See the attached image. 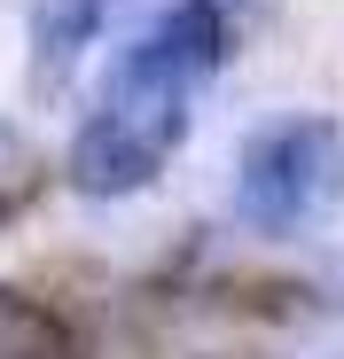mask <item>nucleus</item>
Returning a JSON list of instances; mask_svg holds the SVG:
<instances>
[{
    "label": "nucleus",
    "mask_w": 344,
    "mask_h": 359,
    "mask_svg": "<svg viewBox=\"0 0 344 359\" xmlns=\"http://www.w3.org/2000/svg\"><path fill=\"white\" fill-rule=\"evenodd\" d=\"M227 63V16L211 0H172V8L110 55L94 86V109L63 149V180L94 203H126L157 188V172L196 126V94Z\"/></svg>",
    "instance_id": "nucleus-1"
},
{
    "label": "nucleus",
    "mask_w": 344,
    "mask_h": 359,
    "mask_svg": "<svg viewBox=\"0 0 344 359\" xmlns=\"http://www.w3.org/2000/svg\"><path fill=\"white\" fill-rule=\"evenodd\" d=\"M344 196V133L329 117H274L235 149V219L251 234H305L329 203Z\"/></svg>",
    "instance_id": "nucleus-2"
},
{
    "label": "nucleus",
    "mask_w": 344,
    "mask_h": 359,
    "mask_svg": "<svg viewBox=\"0 0 344 359\" xmlns=\"http://www.w3.org/2000/svg\"><path fill=\"white\" fill-rule=\"evenodd\" d=\"M102 16H110V0H39L32 8V71H39V86L71 79V63L102 39Z\"/></svg>",
    "instance_id": "nucleus-3"
},
{
    "label": "nucleus",
    "mask_w": 344,
    "mask_h": 359,
    "mask_svg": "<svg viewBox=\"0 0 344 359\" xmlns=\"http://www.w3.org/2000/svg\"><path fill=\"white\" fill-rule=\"evenodd\" d=\"M0 359H71V320L24 289H0Z\"/></svg>",
    "instance_id": "nucleus-4"
},
{
    "label": "nucleus",
    "mask_w": 344,
    "mask_h": 359,
    "mask_svg": "<svg viewBox=\"0 0 344 359\" xmlns=\"http://www.w3.org/2000/svg\"><path fill=\"white\" fill-rule=\"evenodd\" d=\"M39 188V156H32V133L16 117H0V219H8L24 196Z\"/></svg>",
    "instance_id": "nucleus-5"
}]
</instances>
